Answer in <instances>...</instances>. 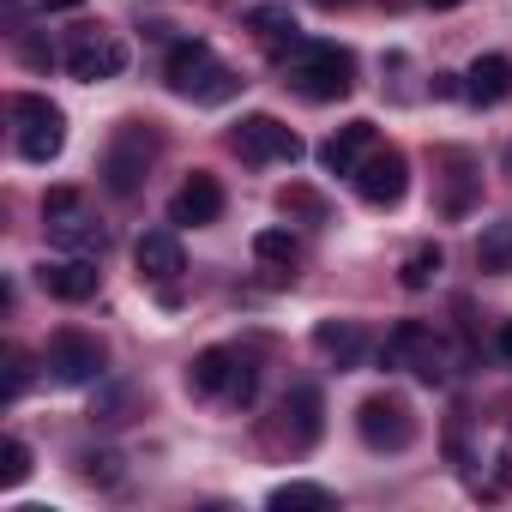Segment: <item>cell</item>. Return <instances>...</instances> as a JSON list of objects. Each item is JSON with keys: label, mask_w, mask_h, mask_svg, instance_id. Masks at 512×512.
I'll return each mask as SVG.
<instances>
[{"label": "cell", "mask_w": 512, "mask_h": 512, "mask_svg": "<svg viewBox=\"0 0 512 512\" xmlns=\"http://www.w3.org/2000/svg\"><path fill=\"white\" fill-rule=\"evenodd\" d=\"M284 85L302 103H338L356 91V55L338 43H314V37H290L284 49Z\"/></svg>", "instance_id": "1"}, {"label": "cell", "mask_w": 512, "mask_h": 512, "mask_svg": "<svg viewBox=\"0 0 512 512\" xmlns=\"http://www.w3.org/2000/svg\"><path fill=\"white\" fill-rule=\"evenodd\" d=\"M163 85H169L175 97H187V103H205V109H217V103H229V97L241 91L235 67L217 61L211 43H175L169 61H163Z\"/></svg>", "instance_id": "2"}, {"label": "cell", "mask_w": 512, "mask_h": 512, "mask_svg": "<svg viewBox=\"0 0 512 512\" xmlns=\"http://www.w3.org/2000/svg\"><path fill=\"white\" fill-rule=\"evenodd\" d=\"M380 362H386V368H410V374H416V380H428V386H440V380L452 374L446 338H440L434 326H422V320H398V326H392V338L380 344Z\"/></svg>", "instance_id": "3"}, {"label": "cell", "mask_w": 512, "mask_h": 512, "mask_svg": "<svg viewBox=\"0 0 512 512\" xmlns=\"http://www.w3.org/2000/svg\"><path fill=\"white\" fill-rule=\"evenodd\" d=\"M229 151H235L247 169H272V163H296V157H302V139H296V127H284L278 115H241V127L229 133Z\"/></svg>", "instance_id": "4"}, {"label": "cell", "mask_w": 512, "mask_h": 512, "mask_svg": "<svg viewBox=\"0 0 512 512\" xmlns=\"http://www.w3.org/2000/svg\"><path fill=\"white\" fill-rule=\"evenodd\" d=\"M356 434H362L368 452H404V446L416 440V410H410V398H398V392H374V398H362V410H356Z\"/></svg>", "instance_id": "5"}, {"label": "cell", "mask_w": 512, "mask_h": 512, "mask_svg": "<svg viewBox=\"0 0 512 512\" xmlns=\"http://www.w3.org/2000/svg\"><path fill=\"white\" fill-rule=\"evenodd\" d=\"M7 109H13V121H19V151H25L31 163H55L61 145H67V115H61L49 97H31V91H19Z\"/></svg>", "instance_id": "6"}, {"label": "cell", "mask_w": 512, "mask_h": 512, "mask_svg": "<svg viewBox=\"0 0 512 512\" xmlns=\"http://www.w3.org/2000/svg\"><path fill=\"white\" fill-rule=\"evenodd\" d=\"M43 217H49V241L67 247V253H103V247H109V229L85 211V199H79L73 187H55V193L43 199Z\"/></svg>", "instance_id": "7"}, {"label": "cell", "mask_w": 512, "mask_h": 512, "mask_svg": "<svg viewBox=\"0 0 512 512\" xmlns=\"http://www.w3.org/2000/svg\"><path fill=\"white\" fill-rule=\"evenodd\" d=\"M151 157H157V133H151L145 121H127V127L109 139V151H103V181H109V193H121V199L139 193Z\"/></svg>", "instance_id": "8"}, {"label": "cell", "mask_w": 512, "mask_h": 512, "mask_svg": "<svg viewBox=\"0 0 512 512\" xmlns=\"http://www.w3.org/2000/svg\"><path fill=\"white\" fill-rule=\"evenodd\" d=\"M67 73L79 79V85H109V79H121L127 73V43L115 37V31H79L73 37V49H67Z\"/></svg>", "instance_id": "9"}, {"label": "cell", "mask_w": 512, "mask_h": 512, "mask_svg": "<svg viewBox=\"0 0 512 512\" xmlns=\"http://www.w3.org/2000/svg\"><path fill=\"white\" fill-rule=\"evenodd\" d=\"M350 181H356V193H362L368 205H380V211H386V205H398V199L410 193V157H404L398 145H374Z\"/></svg>", "instance_id": "10"}, {"label": "cell", "mask_w": 512, "mask_h": 512, "mask_svg": "<svg viewBox=\"0 0 512 512\" xmlns=\"http://www.w3.org/2000/svg\"><path fill=\"white\" fill-rule=\"evenodd\" d=\"M43 368H49V380H61V386H91L97 374H103V344L91 338V332H55L49 338V350H43Z\"/></svg>", "instance_id": "11"}, {"label": "cell", "mask_w": 512, "mask_h": 512, "mask_svg": "<svg viewBox=\"0 0 512 512\" xmlns=\"http://www.w3.org/2000/svg\"><path fill=\"white\" fill-rule=\"evenodd\" d=\"M320 434H326V398H320V386H290L284 404H278V428H272V440L290 446V452H308Z\"/></svg>", "instance_id": "12"}, {"label": "cell", "mask_w": 512, "mask_h": 512, "mask_svg": "<svg viewBox=\"0 0 512 512\" xmlns=\"http://www.w3.org/2000/svg\"><path fill=\"white\" fill-rule=\"evenodd\" d=\"M217 217H223V181L205 175V169H193V175L175 187V199H169V223L205 229V223H217Z\"/></svg>", "instance_id": "13"}, {"label": "cell", "mask_w": 512, "mask_h": 512, "mask_svg": "<svg viewBox=\"0 0 512 512\" xmlns=\"http://www.w3.org/2000/svg\"><path fill=\"white\" fill-rule=\"evenodd\" d=\"M37 284H43L55 302H91L97 284H103V272H97L91 253H67V260H43V266H37Z\"/></svg>", "instance_id": "14"}, {"label": "cell", "mask_w": 512, "mask_h": 512, "mask_svg": "<svg viewBox=\"0 0 512 512\" xmlns=\"http://www.w3.org/2000/svg\"><path fill=\"white\" fill-rule=\"evenodd\" d=\"M133 266H139L145 284H175V278L187 272V253H181L175 229H145V235L133 241Z\"/></svg>", "instance_id": "15"}, {"label": "cell", "mask_w": 512, "mask_h": 512, "mask_svg": "<svg viewBox=\"0 0 512 512\" xmlns=\"http://www.w3.org/2000/svg\"><path fill=\"white\" fill-rule=\"evenodd\" d=\"M235 374H241V356L223 350V344H211V350L193 356V368H187V392H193V398H229Z\"/></svg>", "instance_id": "16"}, {"label": "cell", "mask_w": 512, "mask_h": 512, "mask_svg": "<svg viewBox=\"0 0 512 512\" xmlns=\"http://www.w3.org/2000/svg\"><path fill=\"white\" fill-rule=\"evenodd\" d=\"M374 145H380V139H374V121H344V127L320 145V163H326L332 175H356Z\"/></svg>", "instance_id": "17"}, {"label": "cell", "mask_w": 512, "mask_h": 512, "mask_svg": "<svg viewBox=\"0 0 512 512\" xmlns=\"http://www.w3.org/2000/svg\"><path fill=\"white\" fill-rule=\"evenodd\" d=\"M464 97H470L476 109L506 103V97H512V61H506V55H476L470 73H464Z\"/></svg>", "instance_id": "18"}, {"label": "cell", "mask_w": 512, "mask_h": 512, "mask_svg": "<svg viewBox=\"0 0 512 512\" xmlns=\"http://www.w3.org/2000/svg\"><path fill=\"white\" fill-rule=\"evenodd\" d=\"M314 350L332 362V368H356L368 356V332L356 320H320L314 326Z\"/></svg>", "instance_id": "19"}, {"label": "cell", "mask_w": 512, "mask_h": 512, "mask_svg": "<svg viewBox=\"0 0 512 512\" xmlns=\"http://www.w3.org/2000/svg\"><path fill=\"white\" fill-rule=\"evenodd\" d=\"M253 260L272 272V284H290L296 278V260H302V241L290 229H260V235H253Z\"/></svg>", "instance_id": "20"}, {"label": "cell", "mask_w": 512, "mask_h": 512, "mask_svg": "<svg viewBox=\"0 0 512 512\" xmlns=\"http://www.w3.org/2000/svg\"><path fill=\"white\" fill-rule=\"evenodd\" d=\"M476 266L494 272V278L512 272V217H494V223L476 235Z\"/></svg>", "instance_id": "21"}, {"label": "cell", "mask_w": 512, "mask_h": 512, "mask_svg": "<svg viewBox=\"0 0 512 512\" xmlns=\"http://www.w3.org/2000/svg\"><path fill=\"white\" fill-rule=\"evenodd\" d=\"M241 31L266 37V43H284V37H296L302 25H296V13L284 7V0H266V7H247V13H241Z\"/></svg>", "instance_id": "22"}, {"label": "cell", "mask_w": 512, "mask_h": 512, "mask_svg": "<svg viewBox=\"0 0 512 512\" xmlns=\"http://www.w3.org/2000/svg\"><path fill=\"white\" fill-rule=\"evenodd\" d=\"M440 266H446V253H440L434 241H422V247H410V253H404L398 284H404V290H428V284L440 278Z\"/></svg>", "instance_id": "23"}, {"label": "cell", "mask_w": 512, "mask_h": 512, "mask_svg": "<svg viewBox=\"0 0 512 512\" xmlns=\"http://www.w3.org/2000/svg\"><path fill=\"white\" fill-rule=\"evenodd\" d=\"M278 211H284V217H302V223H332V205H326L314 187H302V181H290V187L278 193Z\"/></svg>", "instance_id": "24"}, {"label": "cell", "mask_w": 512, "mask_h": 512, "mask_svg": "<svg viewBox=\"0 0 512 512\" xmlns=\"http://www.w3.org/2000/svg\"><path fill=\"white\" fill-rule=\"evenodd\" d=\"M290 506H332V488H320V482H284V488H272V512H290Z\"/></svg>", "instance_id": "25"}, {"label": "cell", "mask_w": 512, "mask_h": 512, "mask_svg": "<svg viewBox=\"0 0 512 512\" xmlns=\"http://www.w3.org/2000/svg\"><path fill=\"white\" fill-rule=\"evenodd\" d=\"M25 476H31V446L25 440H7V446H0V482L19 488Z\"/></svg>", "instance_id": "26"}, {"label": "cell", "mask_w": 512, "mask_h": 512, "mask_svg": "<svg viewBox=\"0 0 512 512\" xmlns=\"http://www.w3.org/2000/svg\"><path fill=\"white\" fill-rule=\"evenodd\" d=\"M25 386H31V356L13 344L7 350V398H25Z\"/></svg>", "instance_id": "27"}, {"label": "cell", "mask_w": 512, "mask_h": 512, "mask_svg": "<svg viewBox=\"0 0 512 512\" xmlns=\"http://www.w3.org/2000/svg\"><path fill=\"white\" fill-rule=\"evenodd\" d=\"M85 476H91V482H121V458H115V452H91V458H85Z\"/></svg>", "instance_id": "28"}, {"label": "cell", "mask_w": 512, "mask_h": 512, "mask_svg": "<svg viewBox=\"0 0 512 512\" xmlns=\"http://www.w3.org/2000/svg\"><path fill=\"white\" fill-rule=\"evenodd\" d=\"M428 91H434V97H458L464 85H458V73H434V79H428Z\"/></svg>", "instance_id": "29"}, {"label": "cell", "mask_w": 512, "mask_h": 512, "mask_svg": "<svg viewBox=\"0 0 512 512\" xmlns=\"http://www.w3.org/2000/svg\"><path fill=\"white\" fill-rule=\"evenodd\" d=\"M494 488H512V452L494 458Z\"/></svg>", "instance_id": "30"}, {"label": "cell", "mask_w": 512, "mask_h": 512, "mask_svg": "<svg viewBox=\"0 0 512 512\" xmlns=\"http://www.w3.org/2000/svg\"><path fill=\"white\" fill-rule=\"evenodd\" d=\"M494 350H500V362H512V320H500V332H494Z\"/></svg>", "instance_id": "31"}, {"label": "cell", "mask_w": 512, "mask_h": 512, "mask_svg": "<svg viewBox=\"0 0 512 512\" xmlns=\"http://www.w3.org/2000/svg\"><path fill=\"white\" fill-rule=\"evenodd\" d=\"M37 7H43V13H79L85 0H37Z\"/></svg>", "instance_id": "32"}, {"label": "cell", "mask_w": 512, "mask_h": 512, "mask_svg": "<svg viewBox=\"0 0 512 512\" xmlns=\"http://www.w3.org/2000/svg\"><path fill=\"white\" fill-rule=\"evenodd\" d=\"M422 7H434V13H452V7H464V0H422Z\"/></svg>", "instance_id": "33"}, {"label": "cell", "mask_w": 512, "mask_h": 512, "mask_svg": "<svg viewBox=\"0 0 512 512\" xmlns=\"http://www.w3.org/2000/svg\"><path fill=\"white\" fill-rule=\"evenodd\" d=\"M320 7H326V13H338V7H356V0H320Z\"/></svg>", "instance_id": "34"}]
</instances>
